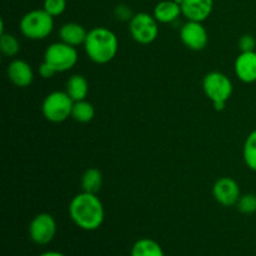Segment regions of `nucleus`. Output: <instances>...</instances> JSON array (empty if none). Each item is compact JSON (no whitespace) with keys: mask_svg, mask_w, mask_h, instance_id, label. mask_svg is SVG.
Instances as JSON below:
<instances>
[{"mask_svg":"<svg viewBox=\"0 0 256 256\" xmlns=\"http://www.w3.org/2000/svg\"><path fill=\"white\" fill-rule=\"evenodd\" d=\"M69 215L78 228L85 232H94L104 222V205L96 194L82 192L70 202Z\"/></svg>","mask_w":256,"mask_h":256,"instance_id":"f257e3e1","label":"nucleus"},{"mask_svg":"<svg viewBox=\"0 0 256 256\" xmlns=\"http://www.w3.org/2000/svg\"><path fill=\"white\" fill-rule=\"evenodd\" d=\"M86 55L96 64H108L118 54L119 40L114 32L104 26H98L88 32L84 42Z\"/></svg>","mask_w":256,"mask_h":256,"instance_id":"f03ea898","label":"nucleus"},{"mask_svg":"<svg viewBox=\"0 0 256 256\" xmlns=\"http://www.w3.org/2000/svg\"><path fill=\"white\" fill-rule=\"evenodd\" d=\"M44 9L32 10L20 20V32L30 40H42L49 36L54 29V20Z\"/></svg>","mask_w":256,"mask_h":256,"instance_id":"7ed1b4c3","label":"nucleus"},{"mask_svg":"<svg viewBox=\"0 0 256 256\" xmlns=\"http://www.w3.org/2000/svg\"><path fill=\"white\" fill-rule=\"evenodd\" d=\"M74 100L66 92H52L42 102V115L50 122H62L72 116Z\"/></svg>","mask_w":256,"mask_h":256,"instance_id":"20e7f679","label":"nucleus"},{"mask_svg":"<svg viewBox=\"0 0 256 256\" xmlns=\"http://www.w3.org/2000/svg\"><path fill=\"white\" fill-rule=\"evenodd\" d=\"M44 62L52 65L56 72H68L78 62V52L66 42H54L45 50Z\"/></svg>","mask_w":256,"mask_h":256,"instance_id":"39448f33","label":"nucleus"},{"mask_svg":"<svg viewBox=\"0 0 256 256\" xmlns=\"http://www.w3.org/2000/svg\"><path fill=\"white\" fill-rule=\"evenodd\" d=\"M129 32L132 39L139 44H152L159 35L158 20L148 12H138L129 22Z\"/></svg>","mask_w":256,"mask_h":256,"instance_id":"423d86ee","label":"nucleus"},{"mask_svg":"<svg viewBox=\"0 0 256 256\" xmlns=\"http://www.w3.org/2000/svg\"><path fill=\"white\" fill-rule=\"evenodd\" d=\"M204 92L212 102H225L232 94V82L229 78L220 72H212L205 75L202 80Z\"/></svg>","mask_w":256,"mask_h":256,"instance_id":"0eeeda50","label":"nucleus"},{"mask_svg":"<svg viewBox=\"0 0 256 256\" xmlns=\"http://www.w3.org/2000/svg\"><path fill=\"white\" fill-rule=\"evenodd\" d=\"M56 234V222L46 212H40L30 222L29 236L36 245H46Z\"/></svg>","mask_w":256,"mask_h":256,"instance_id":"6e6552de","label":"nucleus"},{"mask_svg":"<svg viewBox=\"0 0 256 256\" xmlns=\"http://www.w3.org/2000/svg\"><path fill=\"white\" fill-rule=\"evenodd\" d=\"M180 39H182V44L189 48L190 50L199 52L208 45L209 35L202 22L189 20L182 25V30H180Z\"/></svg>","mask_w":256,"mask_h":256,"instance_id":"1a4fd4ad","label":"nucleus"},{"mask_svg":"<svg viewBox=\"0 0 256 256\" xmlns=\"http://www.w3.org/2000/svg\"><path fill=\"white\" fill-rule=\"evenodd\" d=\"M212 194L215 200L222 206H232L236 205L238 200L240 199V188L239 184L232 178H220L215 182L212 186Z\"/></svg>","mask_w":256,"mask_h":256,"instance_id":"9d476101","label":"nucleus"},{"mask_svg":"<svg viewBox=\"0 0 256 256\" xmlns=\"http://www.w3.org/2000/svg\"><path fill=\"white\" fill-rule=\"evenodd\" d=\"M212 6V0H184L182 4V12L190 22H202L210 16Z\"/></svg>","mask_w":256,"mask_h":256,"instance_id":"9b49d317","label":"nucleus"},{"mask_svg":"<svg viewBox=\"0 0 256 256\" xmlns=\"http://www.w3.org/2000/svg\"><path fill=\"white\" fill-rule=\"evenodd\" d=\"M235 74L245 84L256 82V52H242L236 58Z\"/></svg>","mask_w":256,"mask_h":256,"instance_id":"f8f14e48","label":"nucleus"},{"mask_svg":"<svg viewBox=\"0 0 256 256\" xmlns=\"http://www.w3.org/2000/svg\"><path fill=\"white\" fill-rule=\"evenodd\" d=\"M8 76L10 82L19 88H26L34 80L32 66L22 59H15L8 66Z\"/></svg>","mask_w":256,"mask_h":256,"instance_id":"ddd939ff","label":"nucleus"},{"mask_svg":"<svg viewBox=\"0 0 256 256\" xmlns=\"http://www.w3.org/2000/svg\"><path fill=\"white\" fill-rule=\"evenodd\" d=\"M59 35L62 42H66L72 46H79L86 40L88 32L78 22H66L60 28Z\"/></svg>","mask_w":256,"mask_h":256,"instance_id":"4468645a","label":"nucleus"},{"mask_svg":"<svg viewBox=\"0 0 256 256\" xmlns=\"http://www.w3.org/2000/svg\"><path fill=\"white\" fill-rule=\"evenodd\" d=\"M182 12V5L175 2L174 0H164L160 2L154 8V18L158 20V22H162V24H168V22H172L180 16Z\"/></svg>","mask_w":256,"mask_h":256,"instance_id":"2eb2a0df","label":"nucleus"},{"mask_svg":"<svg viewBox=\"0 0 256 256\" xmlns=\"http://www.w3.org/2000/svg\"><path fill=\"white\" fill-rule=\"evenodd\" d=\"M130 256H165L160 244L149 238H142L134 242Z\"/></svg>","mask_w":256,"mask_h":256,"instance_id":"dca6fc26","label":"nucleus"},{"mask_svg":"<svg viewBox=\"0 0 256 256\" xmlns=\"http://www.w3.org/2000/svg\"><path fill=\"white\" fill-rule=\"evenodd\" d=\"M70 98L74 102L85 100L89 92V82L82 75H72L66 82V90Z\"/></svg>","mask_w":256,"mask_h":256,"instance_id":"f3484780","label":"nucleus"},{"mask_svg":"<svg viewBox=\"0 0 256 256\" xmlns=\"http://www.w3.org/2000/svg\"><path fill=\"white\" fill-rule=\"evenodd\" d=\"M102 174L96 168H89L84 172L82 176V192H90V194H98L102 189Z\"/></svg>","mask_w":256,"mask_h":256,"instance_id":"a211bd4d","label":"nucleus"},{"mask_svg":"<svg viewBox=\"0 0 256 256\" xmlns=\"http://www.w3.org/2000/svg\"><path fill=\"white\" fill-rule=\"evenodd\" d=\"M95 109L92 104H90L86 100H80V102H74L72 106V118L78 122H90L94 119Z\"/></svg>","mask_w":256,"mask_h":256,"instance_id":"6ab92c4d","label":"nucleus"},{"mask_svg":"<svg viewBox=\"0 0 256 256\" xmlns=\"http://www.w3.org/2000/svg\"><path fill=\"white\" fill-rule=\"evenodd\" d=\"M242 155L248 168L252 172H256V129L248 135L242 149Z\"/></svg>","mask_w":256,"mask_h":256,"instance_id":"aec40b11","label":"nucleus"},{"mask_svg":"<svg viewBox=\"0 0 256 256\" xmlns=\"http://www.w3.org/2000/svg\"><path fill=\"white\" fill-rule=\"evenodd\" d=\"M0 50L5 56H15L20 50L19 40L14 35L2 32L0 38Z\"/></svg>","mask_w":256,"mask_h":256,"instance_id":"412c9836","label":"nucleus"},{"mask_svg":"<svg viewBox=\"0 0 256 256\" xmlns=\"http://www.w3.org/2000/svg\"><path fill=\"white\" fill-rule=\"evenodd\" d=\"M238 210L242 214L252 215L256 212V195L255 194H245L240 196L236 202Z\"/></svg>","mask_w":256,"mask_h":256,"instance_id":"4be33fe9","label":"nucleus"},{"mask_svg":"<svg viewBox=\"0 0 256 256\" xmlns=\"http://www.w3.org/2000/svg\"><path fill=\"white\" fill-rule=\"evenodd\" d=\"M66 9V0H45L44 10L52 16H59Z\"/></svg>","mask_w":256,"mask_h":256,"instance_id":"5701e85b","label":"nucleus"},{"mask_svg":"<svg viewBox=\"0 0 256 256\" xmlns=\"http://www.w3.org/2000/svg\"><path fill=\"white\" fill-rule=\"evenodd\" d=\"M255 48H256V40L252 35L245 34L240 38L239 49L242 50V52H255Z\"/></svg>","mask_w":256,"mask_h":256,"instance_id":"b1692460","label":"nucleus"},{"mask_svg":"<svg viewBox=\"0 0 256 256\" xmlns=\"http://www.w3.org/2000/svg\"><path fill=\"white\" fill-rule=\"evenodd\" d=\"M114 14H115V16H116V19L122 20V22H128V20L130 22V20H132V18L134 16L132 12V9L124 4L118 5L114 10Z\"/></svg>","mask_w":256,"mask_h":256,"instance_id":"393cba45","label":"nucleus"},{"mask_svg":"<svg viewBox=\"0 0 256 256\" xmlns=\"http://www.w3.org/2000/svg\"><path fill=\"white\" fill-rule=\"evenodd\" d=\"M39 74L42 75L44 79H49V78H52V75L56 74V72H55V69L52 66V65H49L46 62H44L39 66Z\"/></svg>","mask_w":256,"mask_h":256,"instance_id":"a878e982","label":"nucleus"},{"mask_svg":"<svg viewBox=\"0 0 256 256\" xmlns=\"http://www.w3.org/2000/svg\"><path fill=\"white\" fill-rule=\"evenodd\" d=\"M212 105H214L215 110H218V112H222V110H224L225 106H226V102H212Z\"/></svg>","mask_w":256,"mask_h":256,"instance_id":"bb28decb","label":"nucleus"},{"mask_svg":"<svg viewBox=\"0 0 256 256\" xmlns=\"http://www.w3.org/2000/svg\"><path fill=\"white\" fill-rule=\"evenodd\" d=\"M39 256H65V255L59 252H42V254H40Z\"/></svg>","mask_w":256,"mask_h":256,"instance_id":"cd10ccee","label":"nucleus"},{"mask_svg":"<svg viewBox=\"0 0 256 256\" xmlns=\"http://www.w3.org/2000/svg\"><path fill=\"white\" fill-rule=\"evenodd\" d=\"M174 2H178V4H179V5H182V2H184V0H174Z\"/></svg>","mask_w":256,"mask_h":256,"instance_id":"c85d7f7f","label":"nucleus"}]
</instances>
